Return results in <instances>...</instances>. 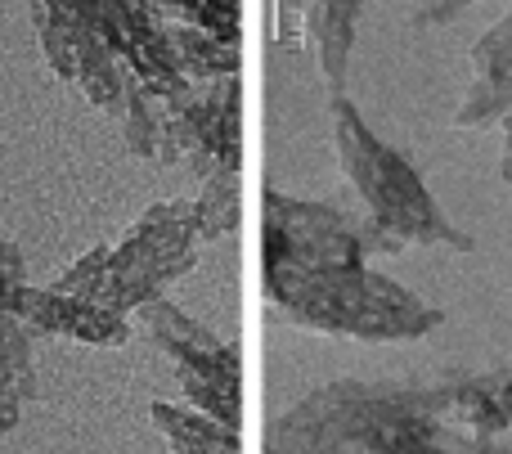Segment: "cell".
<instances>
[{"label":"cell","instance_id":"1","mask_svg":"<svg viewBox=\"0 0 512 454\" xmlns=\"http://www.w3.org/2000/svg\"><path fill=\"white\" fill-rule=\"evenodd\" d=\"M369 252L364 221L279 189L261 194V284L274 315L355 342H418L441 329V306L369 270Z\"/></svg>","mask_w":512,"mask_h":454},{"label":"cell","instance_id":"2","mask_svg":"<svg viewBox=\"0 0 512 454\" xmlns=\"http://www.w3.org/2000/svg\"><path fill=\"white\" fill-rule=\"evenodd\" d=\"M512 369L445 374L436 383H324L270 423L265 454H418L454 432L504 437Z\"/></svg>","mask_w":512,"mask_h":454},{"label":"cell","instance_id":"3","mask_svg":"<svg viewBox=\"0 0 512 454\" xmlns=\"http://www.w3.org/2000/svg\"><path fill=\"white\" fill-rule=\"evenodd\" d=\"M333 117V153L342 176L351 180V189L364 203V230H369L373 252H400V248H454L472 252V239L436 207V198L427 194L423 176L409 167L405 153H396L391 144H382L369 131V122L360 117V108L342 95H333L328 104Z\"/></svg>","mask_w":512,"mask_h":454},{"label":"cell","instance_id":"4","mask_svg":"<svg viewBox=\"0 0 512 454\" xmlns=\"http://www.w3.org/2000/svg\"><path fill=\"white\" fill-rule=\"evenodd\" d=\"M198 203L194 198H167L153 203L140 221L131 225L122 243H113L99 284L90 288V302L108 306L117 315H131L149 297H162V288L189 275L198 261Z\"/></svg>","mask_w":512,"mask_h":454},{"label":"cell","instance_id":"5","mask_svg":"<svg viewBox=\"0 0 512 454\" xmlns=\"http://www.w3.org/2000/svg\"><path fill=\"white\" fill-rule=\"evenodd\" d=\"M131 315L153 338V347H158L162 356H171L176 383H180V392L189 396V405L239 432V423H243L239 347L221 342L212 329H203L194 315H185L176 302H167V297H149V302L135 306Z\"/></svg>","mask_w":512,"mask_h":454},{"label":"cell","instance_id":"6","mask_svg":"<svg viewBox=\"0 0 512 454\" xmlns=\"http://www.w3.org/2000/svg\"><path fill=\"white\" fill-rule=\"evenodd\" d=\"M158 162H185L198 180L243 171V86L239 77L189 81L180 95H162Z\"/></svg>","mask_w":512,"mask_h":454},{"label":"cell","instance_id":"7","mask_svg":"<svg viewBox=\"0 0 512 454\" xmlns=\"http://www.w3.org/2000/svg\"><path fill=\"white\" fill-rule=\"evenodd\" d=\"M508 113H512V5H508V14L472 45V86L450 122L459 126V131H477V126L504 122Z\"/></svg>","mask_w":512,"mask_h":454},{"label":"cell","instance_id":"8","mask_svg":"<svg viewBox=\"0 0 512 454\" xmlns=\"http://www.w3.org/2000/svg\"><path fill=\"white\" fill-rule=\"evenodd\" d=\"M360 5L364 0H310V9H306V32H310V41H315L328 95H342L346 90V68H351Z\"/></svg>","mask_w":512,"mask_h":454},{"label":"cell","instance_id":"9","mask_svg":"<svg viewBox=\"0 0 512 454\" xmlns=\"http://www.w3.org/2000/svg\"><path fill=\"white\" fill-rule=\"evenodd\" d=\"M153 428L162 432L176 454H243L239 432L225 428L221 419L194 410V405H171V401H153L149 405Z\"/></svg>","mask_w":512,"mask_h":454},{"label":"cell","instance_id":"10","mask_svg":"<svg viewBox=\"0 0 512 454\" xmlns=\"http://www.w3.org/2000/svg\"><path fill=\"white\" fill-rule=\"evenodd\" d=\"M77 45V86L95 108H122L126 99V63L104 45V36L81 23H68Z\"/></svg>","mask_w":512,"mask_h":454},{"label":"cell","instance_id":"11","mask_svg":"<svg viewBox=\"0 0 512 454\" xmlns=\"http://www.w3.org/2000/svg\"><path fill=\"white\" fill-rule=\"evenodd\" d=\"M59 333L86 347H126L131 342V315H117L108 306L90 302V297H68L59 293Z\"/></svg>","mask_w":512,"mask_h":454},{"label":"cell","instance_id":"12","mask_svg":"<svg viewBox=\"0 0 512 454\" xmlns=\"http://www.w3.org/2000/svg\"><path fill=\"white\" fill-rule=\"evenodd\" d=\"M198 203V234L203 243L225 239V234L239 230V171H216L203 180V194Z\"/></svg>","mask_w":512,"mask_h":454},{"label":"cell","instance_id":"13","mask_svg":"<svg viewBox=\"0 0 512 454\" xmlns=\"http://www.w3.org/2000/svg\"><path fill=\"white\" fill-rule=\"evenodd\" d=\"M32 23H36V36H41V45H45V59H50V68L59 72L63 81H77V45H72L68 23H59V18H54L50 9L41 5V0L32 5Z\"/></svg>","mask_w":512,"mask_h":454},{"label":"cell","instance_id":"14","mask_svg":"<svg viewBox=\"0 0 512 454\" xmlns=\"http://www.w3.org/2000/svg\"><path fill=\"white\" fill-rule=\"evenodd\" d=\"M59 302L63 297L54 293V288H32V284H23L18 288V297H14V320L23 324L27 333H59Z\"/></svg>","mask_w":512,"mask_h":454},{"label":"cell","instance_id":"15","mask_svg":"<svg viewBox=\"0 0 512 454\" xmlns=\"http://www.w3.org/2000/svg\"><path fill=\"white\" fill-rule=\"evenodd\" d=\"M108 257H113V243H99V248H90L81 261H72V266L63 270L50 288H54V293H68V297H86L90 288L99 284V275H104Z\"/></svg>","mask_w":512,"mask_h":454},{"label":"cell","instance_id":"16","mask_svg":"<svg viewBox=\"0 0 512 454\" xmlns=\"http://www.w3.org/2000/svg\"><path fill=\"white\" fill-rule=\"evenodd\" d=\"M306 9L310 0H279V45L283 50H301V41H306Z\"/></svg>","mask_w":512,"mask_h":454},{"label":"cell","instance_id":"17","mask_svg":"<svg viewBox=\"0 0 512 454\" xmlns=\"http://www.w3.org/2000/svg\"><path fill=\"white\" fill-rule=\"evenodd\" d=\"M468 5H477V0H418V9H414V27L450 23V18H459Z\"/></svg>","mask_w":512,"mask_h":454},{"label":"cell","instance_id":"18","mask_svg":"<svg viewBox=\"0 0 512 454\" xmlns=\"http://www.w3.org/2000/svg\"><path fill=\"white\" fill-rule=\"evenodd\" d=\"M418 454H499L490 446V437H472V432H454V437L436 441V446L418 450Z\"/></svg>","mask_w":512,"mask_h":454},{"label":"cell","instance_id":"19","mask_svg":"<svg viewBox=\"0 0 512 454\" xmlns=\"http://www.w3.org/2000/svg\"><path fill=\"white\" fill-rule=\"evenodd\" d=\"M18 419H23V396L9 383H0V432H14Z\"/></svg>","mask_w":512,"mask_h":454},{"label":"cell","instance_id":"20","mask_svg":"<svg viewBox=\"0 0 512 454\" xmlns=\"http://www.w3.org/2000/svg\"><path fill=\"white\" fill-rule=\"evenodd\" d=\"M499 176L512 180V113L504 117V158H499Z\"/></svg>","mask_w":512,"mask_h":454}]
</instances>
